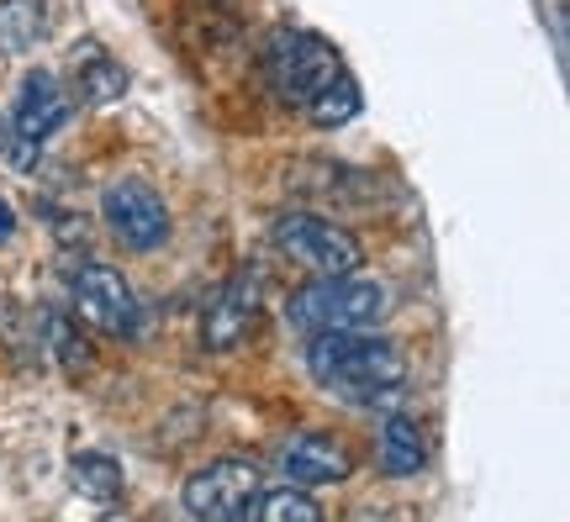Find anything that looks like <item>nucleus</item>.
Returning a JSON list of instances; mask_svg holds the SVG:
<instances>
[{"instance_id":"nucleus-15","label":"nucleus","mask_w":570,"mask_h":522,"mask_svg":"<svg viewBox=\"0 0 570 522\" xmlns=\"http://www.w3.org/2000/svg\"><path fill=\"white\" fill-rule=\"evenodd\" d=\"M32 327L42 333L48 354H53L63 370H90V348H85V338L75 333V322H69V317H59V312H38V317H32Z\"/></svg>"},{"instance_id":"nucleus-10","label":"nucleus","mask_w":570,"mask_h":522,"mask_svg":"<svg viewBox=\"0 0 570 522\" xmlns=\"http://www.w3.org/2000/svg\"><path fill=\"white\" fill-rule=\"evenodd\" d=\"M281 470L291 485H333L354 475V454L333 433H296L281 443Z\"/></svg>"},{"instance_id":"nucleus-12","label":"nucleus","mask_w":570,"mask_h":522,"mask_svg":"<svg viewBox=\"0 0 570 522\" xmlns=\"http://www.w3.org/2000/svg\"><path fill=\"white\" fill-rule=\"evenodd\" d=\"M48 38V0H0V59H21Z\"/></svg>"},{"instance_id":"nucleus-9","label":"nucleus","mask_w":570,"mask_h":522,"mask_svg":"<svg viewBox=\"0 0 570 522\" xmlns=\"http://www.w3.org/2000/svg\"><path fill=\"white\" fill-rule=\"evenodd\" d=\"M254 322H259V280L244 269V275H233V280L217 290V302L206 306L202 343L212 354H227V348H238V343L254 333Z\"/></svg>"},{"instance_id":"nucleus-3","label":"nucleus","mask_w":570,"mask_h":522,"mask_svg":"<svg viewBox=\"0 0 570 522\" xmlns=\"http://www.w3.org/2000/svg\"><path fill=\"white\" fill-rule=\"evenodd\" d=\"M386 312V290L375 280L354 275H312V285H302L291 302H285V322L312 333H354V327H375Z\"/></svg>"},{"instance_id":"nucleus-18","label":"nucleus","mask_w":570,"mask_h":522,"mask_svg":"<svg viewBox=\"0 0 570 522\" xmlns=\"http://www.w3.org/2000/svg\"><path fill=\"white\" fill-rule=\"evenodd\" d=\"M0 148H6V117H0Z\"/></svg>"},{"instance_id":"nucleus-7","label":"nucleus","mask_w":570,"mask_h":522,"mask_svg":"<svg viewBox=\"0 0 570 522\" xmlns=\"http://www.w3.org/2000/svg\"><path fill=\"white\" fill-rule=\"evenodd\" d=\"M259 491H265L259 464L217 460L185 481V512H190V518H206V522H238L254 512Z\"/></svg>"},{"instance_id":"nucleus-4","label":"nucleus","mask_w":570,"mask_h":522,"mask_svg":"<svg viewBox=\"0 0 570 522\" xmlns=\"http://www.w3.org/2000/svg\"><path fill=\"white\" fill-rule=\"evenodd\" d=\"M269 238L291 264H302L306 275H354L365 264V248L354 233H344L338 221L317 217V211H285L275 217Z\"/></svg>"},{"instance_id":"nucleus-8","label":"nucleus","mask_w":570,"mask_h":522,"mask_svg":"<svg viewBox=\"0 0 570 522\" xmlns=\"http://www.w3.org/2000/svg\"><path fill=\"white\" fill-rule=\"evenodd\" d=\"M69 111H75V96L63 90L59 75H48V69H32V75L21 80V90H17V117H11V132H17V154H11V164H17V169H32L38 148L53 138V132H59L63 121H69Z\"/></svg>"},{"instance_id":"nucleus-2","label":"nucleus","mask_w":570,"mask_h":522,"mask_svg":"<svg viewBox=\"0 0 570 522\" xmlns=\"http://www.w3.org/2000/svg\"><path fill=\"white\" fill-rule=\"evenodd\" d=\"M306 375L327 396L348 406H375L407 385V360L391 338H375L370 327L354 333H312L306 343Z\"/></svg>"},{"instance_id":"nucleus-11","label":"nucleus","mask_w":570,"mask_h":522,"mask_svg":"<svg viewBox=\"0 0 570 522\" xmlns=\"http://www.w3.org/2000/svg\"><path fill=\"white\" fill-rule=\"evenodd\" d=\"M127 90V69L111 53H106L101 42H75V53H69V96L80 106H111L122 101Z\"/></svg>"},{"instance_id":"nucleus-5","label":"nucleus","mask_w":570,"mask_h":522,"mask_svg":"<svg viewBox=\"0 0 570 522\" xmlns=\"http://www.w3.org/2000/svg\"><path fill=\"white\" fill-rule=\"evenodd\" d=\"M69 302H75V317H80L85 327H96L106 338H138L142 306H138V296H132V285H127L122 269L80 259L69 269Z\"/></svg>"},{"instance_id":"nucleus-16","label":"nucleus","mask_w":570,"mask_h":522,"mask_svg":"<svg viewBox=\"0 0 570 522\" xmlns=\"http://www.w3.org/2000/svg\"><path fill=\"white\" fill-rule=\"evenodd\" d=\"M248 518H259V522H323V506L312 502L306 491H296V485H281V491L265 485Z\"/></svg>"},{"instance_id":"nucleus-14","label":"nucleus","mask_w":570,"mask_h":522,"mask_svg":"<svg viewBox=\"0 0 570 522\" xmlns=\"http://www.w3.org/2000/svg\"><path fill=\"white\" fill-rule=\"evenodd\" d=\"M69 481H75V491H80L85 502H122V491H127V475H122V464L117 460H106V454H80V460L69 464Z\"/></svg>"},{"instance_id":"nucleus-1","label":"nucleus","mask_w":570,"mask_h":522,"mask_svg":"<svg viewBox=\"0 0 570 522\" xmlns=\"http://www.w3.org/2000/svg\"><path fill=\"white\" fill-rule=\"evenodd\" d=\"M259 75H265L269 96L302 111L312 127H344L360 111V85L344 69L338 48L317 32H302V27L269 32L265 53H259Z\"/></svg>"},{"instance_id":"nucleus-6","label":"nucleus","mask_w":570,"mask_h":522,"mask_svg":"<svg viewBox=\"0 0 570 522\" xmlns=\"http://www.w3.org/2000/svg\"><path fill=\"white\" fill-rule=\"evenodd\" d=\"M101 221L127 254H154V248H164V243H169V227H175L164 196L148 180L106 185L101 190Z\"/></svg>"},{"instance_id":"nucleus-13","label":"nucleus","mask_w":570,"mask_h":522,"mask_svg":"<svg viewBox=\"0 0 570 522\" xmlns=\"http://www.w3.org/2000/svg\"><path fill=\"white\" fill-rule=\"evenodd\" d=\"M423 464H428L423 427L412 417H391L386 433H381V470H386V475H417Z\"/></svg>"},{"instance_id":"nucleus-17","label":"nucleus","mask_w":570,"mask_h":522,"mask_svg":"<svg viewBox=\"0 0 570 522\" xmlns=\"http://www.w3.org/2000/svg\"><path fill=\"white\" fill-rule=\"evenodd\" d=\"M11 233H17V217H11V206L0 201V243L11 238Z\"/></svg>"}]
</instances>
